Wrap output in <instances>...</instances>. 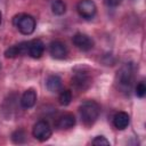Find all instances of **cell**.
Listing matches in <instances>:
<instances>
[{
	"label": "cell",
	"instance_id": "6da1fadb",
	"mask_svg": "<svg viewBox=\"0 0 146 146\" xmlns=\"http://www.w3.org/2000/svg\"><path fill=\"white\" fill-rule=\"evenodd\" d=\"M135 80V67L131 63L124 64L116 74V83L119 88L124 91L129 92Z\"/></svg>",
	"mask_w": 146,
	"mask_h": 146
},
{
	"label": "cell",
	"instance_id": "7a4b0ae2",
	"mask_svg": "<svg viewBox=\"0 0 146 146\" xmlns=\"http://www.w3.org/2000/svg\"><path fill=\"white\" fill-rule=\"evenodd\" d=\"M100 113L99 105L94 100H87L80 106V115L84 124L91 125L96 122Z\"/></svg>",
	"mask_w": 146,
	"mask_h": 146
},
{
	"label": "cell",
	"instance_id": "3957f363",
	"mask_svg": "<svg viewBox=\"0 0 146 146\" xmlns=\"http://www.w3.org/2000/svg\"><path fill=\"white\" fill-rule=\"evenodd\" d=\"M14 25L24 35H30L35 30V19L29 14H19L14 17Z\"/></svg>",
	"mask_w": 146,
	"mask_h": 146
},
{
	"label": "cell",
	"instance_id": "277c9868",
	"mask_svg": "<svg viewBox=\"0 0 146 146\" xmlns=\"http://www.w3.org/2000/svg\"><path fill=\"white\" fill-rule=\"evenodd\" d=\"M33 136L35 137V139L40 140V141H46L51 137V128L48 124V122L46 121H38L34 125H33V130H32Z\"/></svg>",
	"mask_w": 146,
	"mask_h": 146
},
{
	"label": "cell",
	"instance_id": "5b68a950",
	"mask_svg": "<svg viewBox=\"0 0 146 146\" xmlns=\"http://www.w3.org/2000/svg\"><path fill=\"white\" fill-rule=\"evenodd\" d=\"M78 13L81 17L86 19H90L96 15L97 7L92 0H80L76 5Z\"/></svg>",
	"mask_w": 146,
	"mask_h": 146
},
{
	"label": "cell",
	"instance_id": "8992f818",
	"mask_svg": "<svg viewBox=\"0 0 146 146\" xmlns=\"http://www.w3.org/2000/svg\"><path fill=\"white\" fill-rule=\"evenodd\" d=\"M73 43L78 49L82 51H88L94 47V40L89 35L80 32L73 35Z\"/></svg>",
	"mask_w": 146,
	"mask_h": 146
},
{
	"label": "cell",
	"instance_id": "52a82bcc",
	"mask_svg": "<svg viewBox=\"0 0 146 146\" xmlns=\"http://www.w3.org/2000/svg\"><path fill=\"white\" fill-rule=\"evenodd\" d=\"M49 52L50 55L56 58V59H62L65 58L67 55V48L65 46V43H63L62 41H52L49 44Z\"/></svg>",
	"mask_w": 146,
	"mask_h": 146
},
{
	"label": "cell",
	"instance_id": "ba28073f",
	"mask_svg": "<svg viewBox=\"0 0 146 146\" xmlns=\"http://www.w3.org/2000/svg\"><path fill=\"white\" fill-rule=\"evenodd\" d=\"M26 54H29V42H21L18 44L11 46L5 51V56L7 58H15L17 56Z\"/></svg>",
	"mask_w": 146,
	"mask_h": 146
},
{
	"label": "cell",
	"instance_id": "9c48e42d",
	"mask_svg": "<svg viewBox=\"0 0 146 146\" xmlns=\"http://www.w3.org/2000/svg\"><path fill=\"white\" fill-rule=\"evenodd\" d=\"M72 83L74 84L75 88L80 89V90H86L90 83H91V80H90V76L84 73V72H76L73 78H72Z\"/></svg>",
	"mask_w": 146,
	"mask_h": 146
},
{
	"label": "cell",
	"instance_id": "30bf717a",
	"mask_svg": "<svg viewBox=\"0 0 146 146\" xmlns=\"http://www.w3.org/2000/svg\"><path fill=\"white\" fill-rule=\"evenodd\" d=\"M44 51V43L40 39H33L29 42V55L33 58H40Z\"/></svg>",
	"mask_w": 146,
	"mask_h": 146
},
{
	"label": "cell",
	"instance_id": "8fae6325",
	"mask_svg": "<svg viewBox=\"0 0 146 146\" xmlns=\"http://www.w3.org/2000/svg\"><path fill=\"white\" fill-rule=\"evenodd\" d=\"M36 102V94L33 89H27L21 97V106L23 108H31Z\"/></svg>",
	"mask_w": 146,
	"mask_h": 146
},
{
	"label": "cell",
	"instance_id": "7c38bea8",
	"mask_svg": "<svg viewBox=\"0 0 146 146\" xmlns=\"http://www.w3.org/2000/svg\"><path fill=\"white\" fill-rule=\"evenodd\" d=\"M129 122H130V117L125 112H119L113 117V124L119 130L125 129L129 125Z\"/></svg>",
	"mask_w": 146,
	"mask_h": 146
},
{
	"label": "cell",
	"instance_id": "4fadbf2b",
	"mask_svg": "<svg viewBox=\"0 0 146 146\" xmlns=\"http://www.w3.org/2000/svg\"><path fill=\"white\" fill-rule=\"evenodd\" d=\"M57 128L59 129H71L75 125V117L73 114L71 113H66L64 115H62L56 123Z\"/></svg>",
	"mask_w": 146,
	"mask_h": 146
},
{
	"label": "cell",
	"instance_id": "5bb4252c",
	"mask_svg": "<svg viewBox=\"0 0 146 146\" xmlns=\"http://www.w3.org/2000/svg\"><path fill=\"white\" fill-rule=\"evenodd\" d=\"M46 86L50 92H57L62 89V79L58 75H50L46 81Z\"/></svg>",
	"mask_w": 146,
	"mask_h": 146
},
{
	"label": "cell",
	"instance_id": "9a60e30c",
	"mask_svg": "<svg viewBox=\"0 0 146 146\" xmlns=\"http://www.w3.org/2000/svg\"><path fill=\"white\" fill-rule=\"evenodd\" d=\"M51 11L55 15H57V16L63 15L66 11V5H65V2L62 1V0H54L52 3H51Z\"/></svg>",
	"mask_w": 146,
	"mask_h": 146
},
{
	"label": "cell",
	"instance_id": "2e32d148",
	"mask_svg": "<svg viewBox=\"0 0 146 146\" xmlns=\"http://www.w3.org/2000/svg\"><path fill=\"white\" fill-rule=\"evenodd\" d=\"M58 100H59V104L63 105V106H67L71 100H72V92L68 90V89H65V90H62L59 96H58Z\"/></svg>",
	"mask_w": 146,
	"mask_h": 146
},
{
	"label": "cell",
	"instance_id": "e0dca14e",
	"mask_svg": "<svg viewBox=\"0 0 146 146\" xmlns=\"http://www.w3.org/2000/svg\"><path fill=\"white\" fill-rule=\"evenodd\" d=\"M11 139H13V141L14 143H16V144H22V143H24L25 140H26V135H25V132H24V130H16L13 135H11Z\"/></svg>",
	"mask_w": 146,
	"mask_h": 146
},
{
	"label": "cell",
	"instance_id": "ac0fdd59",
	"mask_svg": "<svg viewBox=\"0 0 146 146\" xmlns=\"http://www.w3.org/2000/svg\"><path fill=\"white\" fill-rule=\"evenodd\" d=\"M135 91H136V96H137V97L143 98V97L145 96V94H146V86H145V83H144V82H139V83L136 86Z\"/></svg>",
	"mask_w": 146,
	"mask_h": 146
},
{
	"label": "cell",
	"instance_id": "d6986e66",
	"mask_svg": "<svg viewBox=\"0 0 146 146\" xmlns=\"http://www.w3.org/2000/svg\"><path fill=\"white\" fill-rule=\"evenodd\" d=\"M92 145H96V146L105 145V146H107V145H110V141H108L105 137H103V136H98V137H96V138L92 140Z\"/></svg>",
	"mask_w": 146,
	"mask_h": 146
},
{
	"label": "cell",
	"instance_id": "ffe728a7",
	"mask_svg": "<svg viewBox=\"0 0 146 146\" xmlns=\"http://www.w3.org/2000/svg\"><path fill=\"white\" fill-rule=\"evenodd\" d=\"M122 2V0H107V5L111 7H116Z\"/></svg>",
	"mask_w": 146,
	"mask_h": 146
},
{
	"label": "cell",
	"instance_id": "44dd1931",
	"mask_svg": "<svg viewBox=\"0 0 146 146\" xmlns=\"http://www.w3.org/2000/svg\"><path fill=\"white\" fill-rule=\"evenodd\" d=\"M1 19H2V14H1V11H0V24H1Z\"/></svg>",
	"mask_w": 146,
	"mask_h": 146
},
{
	"label": "cell",
	"instance_id": "7402d4cb",
	"mask_svg": "<svg viewBox=\"0 0 146 146\" xmlns=\"http://www.w3.org/2000/svg\"><path fill=\"white\" fill-rule=\"evenodd\" d=\"M0 68H1V65H0Z\"/></svg>",
	"mask_w": 146,
	"mask_h": 146
}]
</instances>
